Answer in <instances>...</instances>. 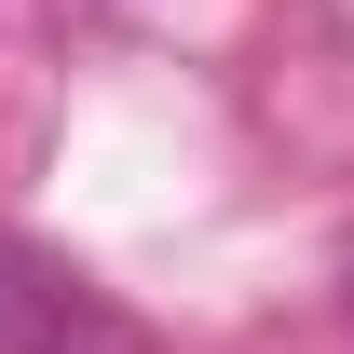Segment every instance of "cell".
Returning <instances> with one entry per match:
<instances>
[{
  "label": "cell",
  "mask_w": 354,
  "mask_h": 354,
  "mask_svg": "<svg viewBox=\"0 0 354 354\" xmlns=\"http://www.w3.org/2000/svg\"><path fill=\"white\" fill-rule=\"evenodd\" d=\"M0 354H164V341H150L109 286H82L55 245L0 232Z\"/></svg>",
  "instance_id": "cell-1"
}]
</instances>
